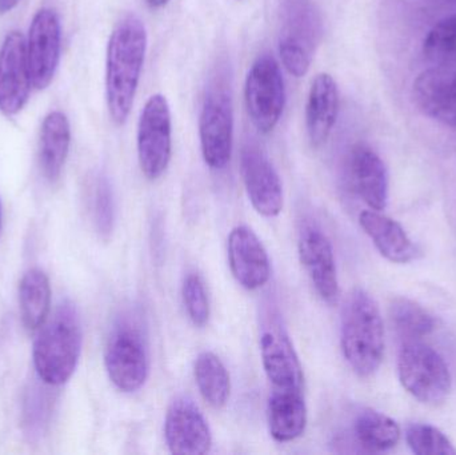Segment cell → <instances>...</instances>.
I'll list each match as a JSON object with an SVG mask.
<instances>
[{"mask_svg":"<svg viewBox=\"0 0 456 455\" xmlns=\"http://www.w3.org/2000/svg\"><path fill=\"white\" fill-rule=\"evenodd\" d=\"M147 51V31L135 15L118 23L107 48L106 91L110 117L125 125L130 117Z\"/></svg>","mask_w":456,"mask_h":455,"instance_id":"obj_1","label":"cell"},{"mask_svg":"<svg viewBox=\"0 0 456 455\" xmlns=\"http://www.w3.org/2000/svg\"><path fill=\"white\" fill-rule=\"evenodd\" d=\"M342 352L354 373L370 378L385 357V325L375 299L362 288L348 296L340 329Z\"/></svg>","mask_w":456,"mask_h":455,"instance_id":"obj_2","label":"cell"},{"mask_svg":"<svg viewBox=\"0 0 456 455\" xmlns=\"http://www.w3.org/2000/svg\"><path fill=\"white\" fill-rule=\"evenodd\" d=\"M82 341L77 307L63 302L35 342V369L45 385L59 386L71 378L79 362Z\"/></svg>","mask_w":456,"mask_h":455,"instance_id":"obj_3","label":"cell"},{"mask_svg":"<svg viewBox=\"0 0 456 455\" xmlns=\"http://www.w3.org/2000/svg\"><path fill=\"white\" fill-rule=\"evenodd\" d=\"M398 374L402 386L425 405H444L452 393V377L446 361L423 342H404L399 353Z\"/></svg>","mask_w":456,"mask_h":455,"instance_id":"obj_4","label":"cell"},{"mask_svg":"<svg viewBox=\"0 0 456 455\" xmlns=\"http://www.w3.org/2000/svg\"><path fill=\"white\" fill-rule=\"evenodd\" d=\"M321 37V19L313 0H283L279 55L295 77L307 74Z\"/></svg>","mask_w":456,"mask_h":455,"instance_id":"obj_5","label":"cell"},{"mask_svg":"<svg viewBox=\"0 0 456 455\" xmlns=\"http://www.w3.org/2000/svg\"><path fill=\"white\" fill-rule=\"evenodd\" d=\"M247 114L259 133L278 126L286 104V87L278 61L270 53L257 56L244 83Z\"/></svg>","mask_w":456,"mask_h":455,"instance_id":"obj_6","label":"cell"},{"mask_svg":"<svg viewBox=\"0 0 456 455\" xmlns=\"http://www.w3.org/2000/svg\"><path fill=\"white\" fill-rule=\"evenodd\" d=\"M106 369L112 384L120 392L135 393L146 384L149 352L146 339L135 323L122 321L112 331L107 344Z\"/></svg>","mask_w":456,"mask_h":455,"instance_id":"obj_7","label":"cell"},{"mask_svg":"<svg viewBox=\"0 0 456 455\" xmlns=\"http://www.w3.org/2000/svg\"><path fill=\"white\" fill-rule=\"evenodd\" d=\"M173 154V120L170 104L162 93L150 96L138 125V157L147 179L160 178Z\"/></svg>","mask_w":456,"mask_h":455,"instance_id":"obj_8","label":"cell"},{"mask_svg":"<svg viewBox=\"0 0 456 455\" xmlns=\"http://www.w3.org/2000/svg\"><path fill=\"white\" fill-rule=\"evenodd\" d=\"M200 136L206 165L213 170L226 168L232 155L233 114L230 93L221 85L211 87L206 95Z\"/></svg>","mask_w":456,"mask_h":455,"instance_id":"obj_9","label":"cell"},{"mask_svg":"<svg viewBox=\"0 0 456 455\" xmlns=\"http://www.w3.org/2000/svg\"><path fill=\"white\" fill-rule=\"evenodd\" d=\"M61 23L53 10L42 8L35 13L26 42L29 77L37 90L53 82L61 59Z\"/></svg>","mask_w":456,"mask_h":455,"instance_id":"obj_10","label":"cell"},{"mask_svg":"<svg viewBox=\"0 0 456 455\" xmlns=\"http://www.w3.org/2000/svg\"><path fill=\"white\" fill-rule=\"evenodd\" d=\"M240 174L252 207L265 218H275L283 210V187L273 163L257 147H244Z\"/></svg>","mask_w":456,"mask_h":455,"instance_id":"obj_11","label":"cell"},{"mask_svg":"<svg viewBox=\"0 0 456 455\" xmlns=\"http://www.w3.org/2000/svg\"><path fill=\"white\" fill-rule=\"evenodd\" d=\"M31 85L26 39L19 31L10 32L0 48V111L7 117L20 112Z\"/></svg>","mask_w":456,"mask_h":455,"instance_id":"obj_12","label":"cell"},{"mask_svg":"<svg viewBox=\"0 0 456 455\" xmlns=\"http://www.w3.org/2000/svg\"><path fill=\"white\" fill-rule=\"evenodd\" d=\"M165 437L171 453L202 455L213 445V435L202 411L187 398L171 403L165 422Z\"/></svg>","mask_w":456,"mask_h":455,"instance_id":"obj_13","label":"cell"},{"mask_svg":"<svg viewBox=\"0 0 456 455\" xmlns=\"http://www.w3.org/2000/svg\"><path fill=\"white\" fill-rule=\"evenodd\" d=\"M412 99L426 117L456 130V67L420 72L412 85Z\"/></svg>","mask_w":456,"mask_h":455,"instance_id":"obj_14","label":"cell"},{"mask_svg":"<svg viewBox=\"0 0 456 455\" xmlns=\"http://www.w3.org/2000/svg\"><path fill=\"white\" fill-rule=\"evenodd\" d=\"M260 354L265 376L273 389L302 392L305 376L299 357L279 323L273 322L263 329Z\"/></svg>","mask_w":456,"mask_h":455,"instance_id":"obj_15","label":"cell"},{"mask_svg":"<svg viewBox=\"0 0 456 455\" xmlns=\"http://www.w3.org/2000/svg\"><path fill=\"white\" fill-rule=\"evenodd\" d=\"M299 256L319 297L329 305L337 304L339 280L334 250L327 235L316 227H305L299 238Z\"/></svg>","mask_w":456,"mask_h":455,"instance_id":"obj_16","label":"cell"},{"mask_svg":"<svg viewBox=\"0 0 456 455\" xmlns=\"http://www.w3.org/2000/svg\"><path fill=\"white\" fill-rule=\"evenodd\" d=\"M227 250L231 272L239 285L252 291L263 288L270 280V258L251 229L235 227L228 237Z\"/></svg>","mask_w":456,"mask_h":455,"instance_id":"obj_17","label":"cell"},{"mask_svg":"<svg viewBox=\"0 0 456 455\" xmlns=\"http://www.w3.org/2000/svg\"><path fill=\"white\" fill-rule=\"evenodd\" d=\"M347 173L354 191L371 210L383 211L387 207V167L371 147L359 143L351 149Z\"/></svg>","mask_w":456,"mask_h":455,"instance_id":"obj_18","label":"cell"},{"mask_svg":"<svg viewBox=\"0 0 456 455\" xmlns=\"http://www.w3.org/2000/svg\"><path fill=\"white\" fill-rule=\"evenodd\" d=\"M339 107V88L334 77L327 72L316 75L305 104V130L314 147H321L331 135Z\"/></svg>","mask_w":456,"mask_h":455,"instance_id":"obj_19","label":"cell"},{"mask_svg":"<svg viewBox=\"0 0 456 455\" xmlns=\"http://www.w3.org/2000/svg\"><path fill=\"white\" fill-rule=\"evenodd\" d=\"M359 224L387 261L404 264L417 258V246L406 230L382 211H362Z\"/></svg>","mask_w":456,"mask_h":455,"instance_id":"obj_20","label":"cell"},{"mask_svg":"<svg viewBox=\"0 0 456 455\" xmlns=\"http://www.w3.org/2000/svg\"><path fill=\"white\" fill-rule=\"evenodd\" d=\"M307 406L300 390L273 389L268 400V429L279 443H292L305 435Z\"/></svg>","mask_w":456,"mask_h":455,"instance_id":"obj_21","label":"cell"},{"mask_svg":"<svg viewBox=\"0 0 456 455\" xmlns=\"http://www.w3.org/2000/svg\"><path fill=\"white\" fill-rule=\"evenodd\" d=\"M71 128L66 115L50 112L43 120L40 133V167L48 181L59 178L69 157Z\"/></svg>","mask_w":456,"mask_h":455,"instance_id":"obj_22","label":"cell"},{"mask_svg":"<svg viewBox=\"0 0 456 455\" xmlns=\"http://www.w3.org/2000/svg\"><path fill=\"white\" fill-rule=\"evenodd\" d=\"M356 443L369 453H385L398 445L401 427L391 417L379 411L366 409L361 411L354 422Z\"/></svg>","mask_w":456,"mask_h":455,"instance_id":"obj_23","label":"cell"},{"mask_svg":"<svg viewBox=\"0 0 456 455\" xmlns=\"http://www.w3.org/2000/svg\"><path fill=\"white\" fill-rule=\"evenodd\" d=\"M19 305L27 330L35 331L45 325L50 313L51 288L50 280L42 270H29L21 278Z\"/></svg>","mask_w":456,"mask_h":455,"instance_id":"obj_24","label":"cell"},{"mask_svg":"<svg viewBox=\"0 0 456 455\" xmlns=\"http://www.w3.org/2000/svg\"><path fill=\"white\" fill-rule=\"evenodd\" d=\"M195 381L203 400L216 409L227 405L231 393L230 374L214 353L203 352L195 361Z\"/></svg>","mask_w":456,"mask_h":455,"instance_id":"obj_25","label":"cell"},{"mask_svg":"<svg viewBox=\"0 0 456 455\" xmlns=\"http://www.w3.org/2000/svg\"><path fill=\"white\" fill-rule=\"evenodd\" d=\"M390 318L394 329L404 342L420 341L436 328V318L425 307L403 297L394 299Z\"/></svg>","mask_w":456,"mask_h":455,"instance_id":"obj_26","label":"cell"},{"mask_svg":"<svg viewBox=\"0 0 456 455\" xmlns=\"http://www.w3.org/2000/svg\"><path fill=\"white\" fill-rule=\"evenodd\" d=\"M423 53L438 66L456 67V15L447 16L431 27L423 40Z\"/></svg>","mask_w":456,"mask_h":455,"instance_id":"obj_27","label":"cell"},{"mask_svg":"<svg viewBox=\"0 0 456 455\" xmlns=\"http://www.w3.org/2000/svg\"><path fill=\"white\" fill-rule=\"evenodd\" d=\"M406 441L414 454L456 455V449L450 438L431 425H410L406 430Z\"/></svg>","mask_w":456,"mask_h":455,"instance_id":"obj_28","label":"cell"},{"mask_svg":"<svg viewBox=\"0 0 456 455\" xmlns=\"http://www.w3.org/2000/svg\"><path fill=\"white\" fill-rule=\"evenodd\" d=\"M91 213L96 232L109 237L114 229L115 206L111 186L104 176H99L91 194Z\"/></svg>","mask_w":456,"mask_h":455,"instance_id":"obj_29","label":"cell"},{"mask_svg":"<svg viewBox=\"0 0 456 455\" xmlns=\"http://www.w3.org/2000/svg\"><path fill=\"white\" fill-rule=\"evenodd\" d=\"M183 304L190 320L198 328L208 325L210 318V302L202 278L197 272L187 275L182 288Z\"/></svg>","mask_w":456,"mask_h":455,"instance_id":"obj_30","label":"cell"},{"mask_svg":"<svg viewBox=\"0 0 456 455\" xmlns=\"http://www.w3.org/2000/svg\"><path fill=\"white\" fill-rule=\"evenodd\" d=\"M51 400L47 390L34 386L24 401V425L32 435H40L47 425L51 414Z\"/></svg>","mask_w":456,"mask_h":455,"instance_id":"obj_31","label":"cell"},{"mask_svg":"<svg viewBox=\"0 0 456 455\" xmlns=\"http://www.w3.org/2000/svg\"><path fill=\"white\" fill-rule=\"evenodd\" d=\"M20 0H0V15L10 12L11 10L18 5Z\"/></svg>","mask_w":456,"mask_h":455,"instance_id":"obj_32","label":"cell"},{"mask_svg":"<svg viewBox=\"0 0 456 455\" xmlns=\"http://www.w3.org/2000/svg\"><path fill=\"white\" fill-rule=\"evenodd\" d=\"M147 4L150 5L151 8H155V10H158V8L165 7V5H167L168 3L171 2V0H146Z\"/></svg>","mask_w":456,"mask_h":455,"instance_id":"obj_33","label":"cell"},{"mask_svg":"<svg viewBox=\"0 0 456 455\" xmlns=\"http://www.w3.org/2000/svg\"><path fill=\"white\" fill-rule=\"evenodd\" d=\"M0 221H2V206H0Z\"/></svg>","mask_w":456,"mask_h":455,"instance_id":"obj_34","label":"cell"}]
</instances>
